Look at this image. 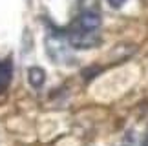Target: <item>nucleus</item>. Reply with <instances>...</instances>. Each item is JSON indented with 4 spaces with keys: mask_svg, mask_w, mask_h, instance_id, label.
<instances>
[{
    "mask_svg": "<svg viewBox=\"0 0 148 146\" xmlns=\"http://www.w3.org/2000/svg\"><path fill=\"white\" fill-rule=\"evenodd\" d=\"M27 81H29V84L33 88H40L44 84V81H46L44 70H40V68H29V71H27Z\"/></svg>",
    "mask_w": 148,
    "mask_h": 146,
    "instance_id": "7ed1b4c3",
    "label": "nucleus"
},
{
    "mask_svg": "<svg viewBox=\"0 0 148 146\" xmlns=\"http://www.w3.org/2000/svg\"><path fill=\"white\" fill-rule=\"evenodd\" d=\"M68 44L75 49H90V48H95L101 44V37L97 35V31H88V29H77L70 31L68 35Z\"/></svg>",
    "mask_w": 148,
    "mask_h": 146,
    "instance_id": "f257e3e1",
    "label": "nucleus"
},
{
    "mask_svg": "<svg viewBox=\"0 0 148 146\" xmlns=\"http://www.w3.org/2000/svg\"><path fill=\"white\" fill-rule=\"evenodd\" d=\"M77 26L81 27V29L97 31L101 27V16H99V13H93V11H84V13L79 16Z\"/></svg>",
    "mask_w": 148,
    "mask_h": 146,
    "instance_id": "f03ea898",
    "label": "nucleus"
},
{
    "mask_svg": "<svg viewBox=\"0 0 148 146\" xmlns=\"http://www.w3.org/2000/svg\"><path fill=\"white\" fill-rule=\"evenodd\" d=\"M11 81V62H0V93L8 88Z\"/></svg>",
    "mask_w": 148,
    "mask_h": 146,
    "instance_id": "20e7f679",
    "label": "nucleus"
},
{
    "mask_svg": "<svg viewBox=\"0 0 148 146\" xmlns=\"http://www.w3.org/2000/svg\"><path fill=\"white\" fill-rule=\"evenodd\" d=\"M124 2H126V0H108V4H110L112 8H115V9H117V8H121Z\"/></svg>",
    "mask_w": 148,
    "mask_h": 146,
    "instance_id": "39448f33",
    "label": "nucleus"
}]
</instances>
